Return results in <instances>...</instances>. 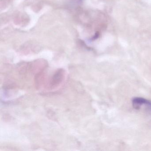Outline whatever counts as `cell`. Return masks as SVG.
I'll return each instance as SVG.
<instances>
[{
    "label": "cell",
    "mask_w": 151,
    "mask_h": 151,
    "mask_svg": "<svg viewBox=\"0 0 151 151\" xmlns=\"http://www.w3.org/2000/svg\"><path fill=\"white\" fill-rule=\"evenodd\" d=\"M64 70L63 69L58 70L55 73L50 82V86L53 88L58 86L62 82L64 78Z\"/></svg>",
    "instance_id": "obj_2"
},
{
    "label": "cell",
    "mask_w": 151,
    "mask_h": 151,
    "mask_svg": "<svg viewBox=\"0 0 151 151\" xmlns=\"http://www.w3.org/2000/svg\"><path fill=\"white\" fill-rule=\"evenodd\" d=\"M132 105L133 108L136 109H139L145 106L148 110L151 111V101L140 97H136L132 100Z\"/></svg>",
    "instance_id": "obj_1"
}]
</instances>
